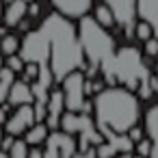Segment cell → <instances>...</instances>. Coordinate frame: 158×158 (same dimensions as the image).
Returning <instances> with one entry per match:
<instances>
[{"instance_id":"obj_33","label":"cell","mask_w":158,"mask_h":158,"mask_svg":"<svg viewBox=\"0 0 158 158\" xmlns=\"http://www.w3.org/2000/svg\"><path fill=\"white\" fill-rule=\"evenodd\" d=\"M0 20H2V0H0Z\"/></svg>"},{"instance_id":"obj_27","label":"cell","mask_w":158,"mask_h":158,"mask_svg":"<svg viewBox=\"0 0 158 158\" xmlns=\"http://www.w3.org/2000/svg\"><path fill=\"white\" fill-rule=\"evenodd\" d=\"M39 13H41L39 5H37V2H28V7H26V15H28V18H39Z\"/></svg>"},{"instance_id":"obj_28","label":"cell","mask_w":158,"mask_h":158,"mask_svg":"<svg viewBox=\"0 0 158 158\" xmlns=\"http://www.w3.org/2000/svg\"><path fill=\"white\" fill-rule=\"evenodd\" d=\"M7 110H9V104H7V102H5V104H0V128L5 126V121H7V117H9Z\"/></svg>"},{"instance_id":"obj_35","label":"cell","mask_w":158,"mask_h":158,"mask_svg":"<svg viewBox=\"0 0 158 158\" xmlns=\"http://www.w3.org/2000/svg\"><path fill=\"white\" fill-rule=\"evenodd\" d=\"M2 65H5V59H2V56H0V67H2Z\"/></svg>"},{"instance_id":"obj_32","label":"cell","mask_w":158,"mask_h":158,"mask_svg":"<svg viewBox=\"0 0 158 158\" xmlns=\"http://www.w3.org/2000/svg\"><path fill=\"white\" fill-rule=\"evenodd\" d=\"M113 158H132V154H117V156H113Z\"/></svg>"},{"instance_id":"obj_17","label":"cell","mask_w":158,"mask_h":158,"mask_svg":"<svg viewBox=\"0 0 158 158\" xmlns=\"http://www.w3.org/2000/svg\"><path fill=\"white\" fill-rule=\"evenodd\" d=\"M93 20L102 26V28H113L115 26V15H113V11L106 7V5H100L98 9H95V15H93Z\"/></svg>"},{"instance_id":"obj_20","label":"cell","mask_w":158,"mask_h":158,"mask_svg":"<svg viewBox=\"0 0 158 158\" xmlns=\"http://www.w3.org/2000/svg\"><path fill=\"white\" fill-rule=\"evenodd\" d=\"M22 72H24V78H22V80L31 85V82H35L37 76H39V65H37V63H24V69H22Z\"/></svg>"},{"instance_id":"obj_16","label":"cell","mask_w":158,"mask_h":158,"mask_svg":"<svg viewBox=\"0 0 158 158\" xmlns=\"http://www.w3.org/2000/svg\"><path fill=\"white\" fill-rule=\"evenodd\" d=\"M18 50H20V39H18V35H2V37H0V56L18 54Z\"/></svg>"},{"instance_id":"obj_9","label":"cell","mask_w":158,"mask_h":158,"mask_svg":"<svg viewBox=\"0 0 158 158\" xmlns=\"http://www.w3.org/2000/svg\"><path fill=\"white\" fill-rule=\"evenodd\" d=\"M65 113V104H63V93H61V89H50V93H48V100H46V126H48V130H56L59 128V119H61V115Z\"/></svg>"},{"instance_id":"obj_21","label":"cell","mask_w":158,"mask_h":158,"mask_svg":"<svg viewBox=\"0 0 158 158\" xmlns=\"http://www.w3.org/2000/svg\"><path fill=\"white\" fill-rule=\"evenodd\" d=\"M5 67H9L13 74H20V72L24 69V61H22L18 54H11V56H7V61H5Z\"/></svg>"},{"instance_id":"obj_12","label":"cell","mask_w":158,"mask_h":158,"mask_svg":"<svg viewBox=\"0 0 158 158\" xmlns=\"http://www.w3.org/2000/svg\"><path fill=\"white\" fill-rule=\"evenodd\" d=\"M26 2L24 0H11L7 5V9L2 11V22L5 26H18L24 18H26Z\"/></svg>"},{"instance_id":"obj_31","label":"cell","mask_w":158,"mask_h":158,"mask_svg":"<svg viewBox=\"0 0 158 158\" xmlns=\"http://www.w3.org/2000/svg\"><path fill=\"white\" fill-rule=\"evenodd\" d=\"M147 158H158V145H152V152H149Z\"/></svg>"},{"instance_id":"obj_13","label":"cell","mask_w":158,"mask_h":158,"mask_svg":"<svg viewBox=\"0 0 158 158\" xmlns=\"http://www.w3.org/2000/svg\"><path fill=\"white\" fill-rule=\"evenodd\" d=\"M87 117L89 115H78V113H63L61 115V119H59V126H61V132H65V134H78L80 130H82V126H85V121H87Z\"/></svg>"},{"instance_id":"obj_8","label":"cell","mask_w":158,"mask_h":158,"mask_svg":"<svg viewBox=\"0 0 158 158\" xmlns=\"http://www.w3.org/2000/svg\"><path fill=\"white\" fill-rule=\"evenodd\" d=\"M50 2L56 9L54 13H59L67 20H80L91 11L93 0H50Z\"/></svg>"},{"instance_id":"obj_39","label":"cell","mask_w":158,"mask_h":158,"mask_svg":"<svg viewBox=\"0 0 158 158\" xmlns=\"http://www.w3.org/2000/svg\"><path fill=\"white\" fill-rule=\"evenodd\" d=\"M7 2H11V0H7Z\"/></svg>"},{"instance_id":"obj_6","label":"cell","mask_w":158,"mask_h":158,"mask_svg":"<svg viewBox=\"0 0 158 158\" xmlns=\"http://www.w3.org/2000/svg\"><path fill=\"white\" fill-rule=\"evenodd\" d=\"M113 11L115 24L123 26L126 33H132V26L136 22V0H102Z\"/></svg>"},{"instance_id":"obj_11","label":"cell","mask_w":158,"mask_h":158,"mask_svg":"<svg viewBox=\"0 0 158 158\" xmlns=\"http://www.w3.org/2000/svg\"><path fill=\"white\" fill-rule=\"evenodd\" d=\"M7 104H9V106H24V104H33L31 85H28V82H24V80H15V82L9 87Z\"/></svg>"},{"instance_id":"obj_34","label":"cell","mask_w":158,"mask_h":158,"mask_svg":"<svg viewBox=\"0 0 158 158\" xmlns=\"http://www.w3.org/2000/svg\"><path fill=\"white\" fill-rule=\"evenodd\" d=\"M154 78L158 80V63H156V74H154Z\"/></svg>"},{"instance_id":"obj_2","label":"cell","mask_w":158,"mask_h":158,"mask_svg":"<svg viewBox=\"0 0 158 158\" xmlns=\"http://www.w3.org/2000/svg\"><path fill=\"white\" fill-rule=\"evenodd\" d=\"M95 128L106 139L108 134H126L141 119V100L126 87H108L98 91L93 100Z\"/></svg>"},{"instance_id":"obj_1","label":"cell","mask_w":158,"mask_h":158,"mask_svg":"<svg viewBox=\"0 0 158 158\" xmlns=\"http://www.w3.org/2000/svg\"><path fill=\"white\" fill-rule=\"evenodd\" d=\"M18 56L24 63H37L48 67L54 82H61L67 74L85 65L76 28L72 20L59 13H50L37 31H28L24 35Z\"/></svg>"},{"instance_id":"obj_19","label":"cell","mask_w":158,"mask_h":158,"mask_svg":"<svg viewBox=\"0 0 158 158\" xmlns=\"http://www.w3.org/2000/svg\"><path fill=\"white\" fill-rule=\"evenodd\" d=\"M132 33H134V37L136 39H141V41H147V39H152L154 37V33H152V28L145 24V22H134V26H132Z\"/></svg>"},{"instance_id":"obj_5","label":"cell","mask_w":158,"mask_h":158,"mask_svg":"<svg viewBox=\"0 0 158 158\" xmlns=\"http://www.w3.org/2000/svg\"><path fill=\"white\" fill-rule=\"evenodd\" d=\"M41 152L44 158H74V154L78 152V143L72 134L52 130L46 139V149Z\"/></svg>"},{"instance_id":"obj_7","label":"cell","mask_w":158,"mask_h":158,"mask_svg":"<svg viewBox=\"0 0 158 158\" xmlns=\"http://www.w3.org/2000/svg\"><path fill=\"white\" fill-rule=\"evenodd\" d=\"M33 123H35L33 106H31V104L15 106V113H13L11 117H7V121H5V132L11 134V136H20V134H24Z\"/></svg>"},{"instance_id":"obj_30","label":"cell","mask_w":158,"mask_h":158,"mask_svg":"<svg viewBox=\"0 0 158 158\" xmlns=\"http://www.w3.org/2000/svg\"><path fill=\"white\" fill-rule=\"evenodd\" d=\"M28 158H44V152L39 147H31L28 149Z\"/></svg>"},{"instance_id":"obj_4","label":"cell","mask_w":158,"mask_h":158,"mask_svg":"<svg viewBox=\"0 0 158 158\" xmlns=\"http://www.w3.org/2000/svg\"><path fill=\"white\" fill-rule=\"evenodd\" d=\"M63 89V104H65V110L67 113H78V115H89L91 113V104L85 100V74L80 69L67 74L63 80H61Z\"/></svg>"},{"instance_id":"obj_14","label":"cell","mask_w":158,"mask_h":158,"mask_svg":"<svg viewBox=\"0 0 158 158\" xmlns=\"http://www.w3.org/2000/svg\"><path fill=\"white\" fill-rule=\"evenodd\" d=\"M48 134H50V130H48V126H46L44 121H41V123H33V126L24 132V143H26L28 147H39L41 143H46Z\"/></svg>"},{"instance_id":"obj_18","label":"cell","mask_w":158,"mask_h":158,"mask_svg":"<svg viewBox=\"0 0 158 158\" xmlns=\"http://www.w3.org/2000/svg\"><path fill=\"white\" fill-rule=\"evenodd\" d=\"M28 149H31V147H28L24 141H18V139H15L13 145H11V149L7 152V156H9V158H28Z\"/></svg>"},{"instance_id":"obj_15","label":"cell","mask_w":158,"mask_h":158,"mask_svg":"<svg viewBox=\"0 0 158 158\" xmlns=\"http://www.w3.org/2000/svg\"><path fill=\"white\" fill-rule=\"evenodd\" d=\"M145 134L152 145H158V104H154L145 113Z\"/></svg>"},{"instance_id":"obj_29","label":"cell","mask_w":158,"mask_h":158,"mask_svg":"<svg viewBox=\"0 0 158 158\" xmlns=\"http://www.w3.org/2000/svg\"><path fill=\"white\" fill-rule=\"evenodd\" d=\"M7 95H9V85L0 82V104H5V102H7Z\"/></svg>"},{"instance_id":"obj_26","label":"cell","mask_w":158,"mask_h":158,"mask_svg":"<svg viewBox=\"0 0 158 158\" xmlns=\"http://www.w3.org/2000/svg\"><path fill=\"white\" fill-rule=\"evenodd\" d=\"M13 141H15V136H11V134H2V139H0V152H9L11 149V145H13Z\"/></svg>"},{"instance_id":"obj_10","label":"cell","mask_w":158,"mask_h":158,"mask_svg":"<svg viewBox=\"0 0 158 158\" xmlns=\"http://www.w3.org/2000/svg\"><path fill=\"white\" fill-rule=\"evenodd\" d=\"M136 15L145 22L158 39V0H136Z\"/></svg>"},{"instance_id":"obj_37","label":"cell","mask_w":158,"mask_h":158,"mask_svg":"<svg viewBox=\"0 0 158 158\" xmlns=\"http://www.w3.org/2000/svg\"><path fill=\"white\" fill-rule=\"evenodd\" d=\"M132 158H143V156H132Z\"/></svg>"},{"instance_id":"obj_36","label":"cell","mask_w":158,"mask_h":158,"mask_svg":"<svg viewBox=\"0 0 158 158\" xmlns=\"http://www.w3.org/2000/svg\"><path fill=\"white\" fill-rule=\"evenodd\" d=\"M24 2H26V5H28V2H35V0H24Z\"/></svg>"},{"instance_id":"obj_23","label":"cell","mask_w":158,"mask_h":158,"mask_svg":"<svg viewBox=\"0 0 158 158\" xmlns=\"http://www.w3.org/2000/svg\"><path fill=\"white\" fill-rule=\"evenodd\" d=\"M143 48H145V54H147V56H158V39H156V37L143 41Z\"/></svg>"},{"instance_id":"obj_38","label":"cell","mask_w":158,"mask_h":158,"mask_svg":"<svg viewBox=\"0 0 158 158\" xmlns=\"http://www.w3.org/2000/svg\"><path fill=\"white\" fill-rule=\"evenodd\" d=\"M0 139H2V130H0Z\"/></svg>"},{"instance_id":"obj_25","label":"cell","mask_w":158,"mask_h":158,"mask_svg":"<svg viewBox=\"0 0 158 158\" xmlns=\"http://www.w3.org/2000/svg\"><path fill=\"white\" fill-rule=\"evenodd\" d=\"M126 136H128V139H130L132 143H139V141L143 139V130H141L139 126H132V128H130V130L126 132Z\"/></svg>"},{"instance_id":"obj_24","label":"cell","mask_w":158,"mask_h":158,"mask_svg":"<svg viewBox=\"0 0 158 158\" xmlns=\"http://www.w3.org/2000/svg\"><path fill=\"white\" fill-rule=\"evenodd\" d=\"M0 82H5V85H9V87L15 82V74H13L9 67H5V65L0 67Z\"/></svg>"},{"instance_id":"obj_22","label":"cell","mask_w":158,"mask_h":158,"mask_svg":"<svg viewBox=\"0 0 158 158\" xmlns=\"http://www.w3.org/2000/svg\"><path fill=\"white\" fill-rule=\"evenodd\" d=\"M134 145H136V152H139L136 156H143V158L149 156V152H152V141H149V139H141V141L134 143Z\"/></svg>"},{"instance_id":"obj_3","label":"cell","mask_w":158,"mask_h":158,"mask_svg":"<svg viewBox=\"0 0 158 158\" xmlns=\"http://www.w3.org/2000/svg\"><path fill=\"white\" fill-rule=\"evenodd\" d=\"M78 44L82 50V56L89 61V65L98 72H102L104 80H110V67H113V59H115V41L110 37V33L106 28H102L93 18L85 15L78 20Z\"/></svg>"}]
</instances>
